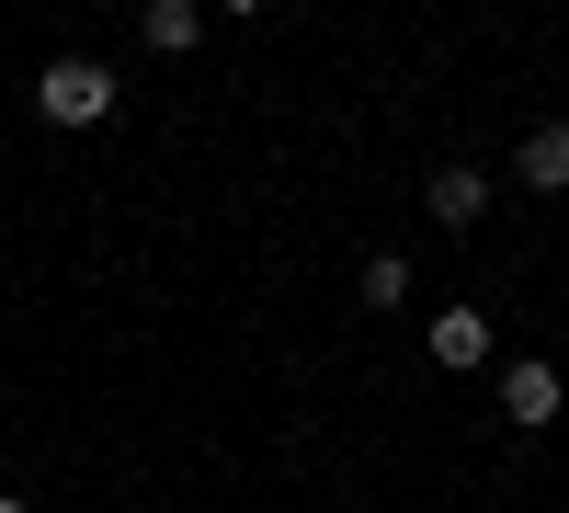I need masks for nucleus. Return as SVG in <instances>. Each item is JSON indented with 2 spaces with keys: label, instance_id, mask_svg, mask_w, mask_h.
I'll use <instances>...</instances> for the list:
<instances>
[{
  "label": "nucleus",
  "instance_id": "f257e3e1",
  "mask_svg": "<svg viewBox=\"0 0 569 513\" xmlns=\"http://www.w3.org/2000/svg\"><path fill=\"white\" fill-rule=\"evenodd\" d=\"M34 115L46 126H103L114 115V69L103 58H46L34 69Z\"/></svg>",
  "mask_w": 569,
  "mask_h": 513
},
{
  "label": "nucleus",
  "instance_id": "f03ea898",
  "mask_svg": "<svg viewBox=\"0 0 569 513\" xmlns=\"http://www.w3.org/2000/svg\"><path fill=\"white\" fill-rule=\"evenodd\" d=\"M558 399H569V388H558V365H501V411H512L525 434L558 423Z\"/></svg>",
  "mask_w": 569,
  "mask_h": 513
},
{
  "label": "nucleus",
  "instance_id": "7ed1b4c3",
  "mask_svg": "<svg viewBox=\"0 0 569 513\" xmlns=\"http://www.w3.org/2000/svg\"><path fill=\"white\" fill-rule=\"evenodd\" d=\"M421 206H433V228H479V217H490V182L456 160V171H433V182H421Z\"/></svg>",
  "mask_w": 569,
  "mask_h": 513
},
{
  "label": "nucleus",
  "instance_id": "20e7f679",
  "mask_svg": "<svg viewBox=\"0 0 569 513\" xmlns=\"http://www.w3.org/2000/svg\"><path fill=\"white\" fill-rule=\"evenodd\" d=\"M433 365H490V319L479 308H433Z\"/></svg>",
  "mask_w": 569,
  "mask_h": 513
},
{
  "label": "nucleus",
  "instance_id": "39448f33",
  "mask_svg": "<svg viewBox=\"0 0 569 513\" xmlns=\"http://www.w3.org/2000/svg\"><path fill=\"white\" fill-rule=\"evenodd\" d=\"M512 171H525L536 195H569V115H558V126H536V137H525V160H512Z\"/></svg>",
  "mask_w": 569,
  "mask_h": 513
},
{
  "label": "nucleus",
  "instance_id": "423d86ee",
  "mask_svg": "<svg viewBox=\"0 0 569 513\" xmlns=\"http://www.w3.org/2000/svg\"><path fill=\"white\" fill-rule=\"evenodd\" d=\"M137 34H149L160 58H182V46H206V12H194V0H149V12H137Z\"/></svg>",
  "mask_w": 569,
  "mask_h": 513
},
{
  "label": "nucleus",
  "instance_id": "0eeeda50",
  "mask_svg": "<svg viewBox=\"0 0 569 513\" xmlns=\"http://www.w3.org/2000/svg\"><path fill=\"white\" fill-rule=\"evenodd\" d=\"M353 297H365V308H376V319H388V308H399V297H410V263H399V251H376V263H365V274H353Z\"/></svg>",
  "mask_w": 569,
  "mask_h": 513
},
{
  "label": "nucleus",
  "instance_id": "6e6552de",
  "mask_svg": "<svg viewBox=\"0 0 569 513\" xmlns=\"http://www.w3.org/2000/svg\"><path fill=\"white\" fill-rule=\"evenodd\" d=\"M0 513H34V502H12V491H0Z\"/></svg>",
  "mask_w": 569,
  "mask_h": 513
}]
</instances>
